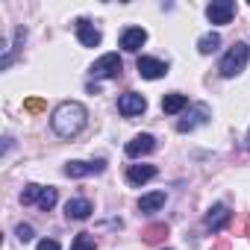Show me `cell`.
Wrapping results in <instances>:
<instances>
[{"label": "cell", "instance_id": "obj_1", "mask_svg": "<svg viewBox=\"0 0 250 250\" xmlns=\"http://www.w3.org/2000/svg\"><path fill=\"white\" fill-rule=\"evenodd\" d=\"M85 124H88V109L77 100H65L53 109V118H50V127L56 136L62 139H74L85 130Z\"/></svg>", "mask_w": 250, "mask_h": 250}, {"label": "cell", "instance_id": "obj_2", "mask_svg": "<svg viewBox=\"0 0 250 250\" xmlns=\"http://www.w3.org/2000/svg\"><path fill=\"white\" fill-rule=\"evenodd\" d=\"M247 62H250V47H247L244 42H235V44L224 53V59H221L218 71H221V77L232 80V77H238V74L247 68Z\"/></svg>", "mask_w": 250, "mask_h": 250}, {"label": "cell", "instance_id": "obj_3", "mask_svg": "<svg viewBox=\"0 0 250 250\" xmlns=\"http://www.w3.org/2000/svg\"><path fill=\"white\" fill-rule=\"evenodd\" d=\"M121 71H124V62H121L118 53H106V56H100L91 65V77L94 80H118Z\"/></svg>", "mask_w": 250, "mask_h": 250}, {"label": "cell", "instance_id": "obj_4", "mask_svg": "<svg viewBox=\"0 0 250 250\" xmlns=\"http://www.w3.org/2000/svg\"><path fill=\"white\" fill-rule=\"evenodd\" d=\"M209 106L206 103H194V106H188V112L177 121V133H191V130H197V127H203V124L209 121Z\"/></svg>", "mask_w": 250, "mask_h": 250}, {"label": "cell", "instance_id": "obj_5", "mask_svg": "<svg viewBox=\"0 0 250 250\" xmlns=\"http://www.w3.org/2000/svg\"><path fill=\"white\" fill-rule=\"evenodd\" d=\"M147 109V100H145V94H139V91H124L121 97H118V112L124 115V118H136V115H142Z\"/></svg>", "mask_w": 250, "mask_h": 250}, {"label": "cell", "instance_id": "obj_6", "mask_svg": "<svg viewBox=\"0 0 250 250\" xmlns=\"http://www.w3.org/2000/svg\"><path fill=\"white\" fill-rule=\"evenodd\" d=\"M103 171H106V159H97V162H80V159H74V162L65 165V177H71V180L94 177V174H103Z\"/></svg>", "mask_w": 250, "mask_h": 250}, {"label": "cell", "instance_id": "obj_7", "mask_svg": "<svg viewBox=\"0 0 250 250\" xmlns=\"http://www.w3.org/2000/svg\"><path fill=\"white\" fill-rule=\"evenodd\" d=\"M235 15V3L232 0H212V3L206 6V18L212 24H229Z\"/></svg>", "mask_w": 250, "mask_h": 250}, {"label": "cell", "instance_id": "obj_8", "mask_svg": "<svg viewBox=\"0 0 250 250\" xmlns=\"http://www.w3.org/2000/svg\"><path fill=\"white\" fill-rule=\"evenodd\" d=\"M232 221V212L224 206V203H215L209 212H206V218H203V227L209 229V232H221L227 224Z\"/></svg>", "mask_w": 250, "mask_h": 250}, {"label": "cell", "instance_id": "obj_9", "mask_svg": "<svg viewBox=\"0 0 250 250\" xmlns=\"http://www.w3.org/2000/svg\"><path fill=\"white\" fill-rule=\"evenodd\" d=\"M136 68H139V74H142L145 80H159V77H165V74H168V62L153 59V56H139Z\"/></svg>", "mask_w": 250, "mask_h": 250}, {"label": "cell", "instance_id": "obj_10", "mask_svg": "<svg viewBox=\"0 0 250 250\" xmlns=\"http://www.w3.org/2000/svg\"><path fill=\"white\" fill-rule=\"evenodd\" d=\"M127 156L130 159H139V156H147V153H153L156 150V139L150 136V133H142V136H136L133 142H127Z\"/></svg>", "mask_w": 250, "mask_h": 250}, {"label": "cell", "instance_id": "obj_11", "mask_svg": "<svg viewBox=\"0 0 250 250\" xmlns=\"http://www.w3.org/2000/svg\"><path fill=\"white\" fill-rule=\"evenodd\" d=\"M145 42H147V30H142V27H127L121 33V47L127 53H139Z\"/></svg>", "mask_w": 250, "mask_h": 250}, {"label": "cell", "instance_id": "obj_12", "mask_svg": "<svg viewBox=\"0 0 250 250\" xmlns=\"http://www.w3.org/2000/svg\"><path fill=\"white\" fill-rule=\"evenodd\" d=\"M77 39H80V44L83 47H97L100 44V30L97 27H91V21L88 18H77Z\"/></svg>", "mask_w": 250, "mask_h": 250}, {"label": "cell", "instance_id": "obj_13", "mask_svg": "<svg viewBox=\"0 0 250 250\" xmlns=\"http://www.w3.org/2000/svg\"><path fill=\"white\" fill-rule=\"evenodd\" d=\"M91 212H94V206H91L88 197H74V200L65 203V215L71 221H85V218H91Z\"/></svg>", "mask_w": 250, "mask_h": 250}, {"label": "cell", "instance_id": "obj_14", "mask_svg": "<svg viewBox=\"0 0 250 250\" xmlns=\"http://www.w3.org/2000/svg\"><path fill=\"white\" fill-rule=\"evenodd\" d=\"M156 174H159L156 165H130V168H127V183H130V186H145V183H150Z\"/></svg>", "mask_w": 250, "mask_h": 250}, {"label": "cell", "instance_id": "obj_15", "mask_svg": "<svg viewBox=\"0 0 250 250\" xmlns=\"http://www.w3.org/2000/svg\"><path fill=\"white\" fill-rule=\"evenodd\" d=\"M183 109H188V97H186V94L171 91V94L162 97V112H165V115H177V112H183Z\"/></svg>", "mask_w": 250, "mask_h": 250}, {"label": "cell", "instance_id": "obj_16", "mask_svg": "<svg viewBox=\"0 0 250 250\" xmlns=\"http://www.w3.org/2000/svg\"><path fill=\"white\" fill-rule=\"evenodd\" d=\"M165 200H168L165 191H150V194H145V197L139 200V212H156V209L165 206Z\"/></svg>", "mask_w": 250, "mask_h": 250}, {"label": "cell", "instance_id": "obj_17", "mask_svg": "<svg viewBox=\"0 0 250 250\" xmlns=\"http://www.w3.org/2000/svg\"><path fill=\"white\" fill-rule=\"evenodd\" d=\"M142 238H145L147 244H159L162 238H168V224H147V227L142 229Z\"/></svg>", "mask_w": 250, "mask_h": 250}, {"label": "cell", "instance_id": "obj_18", "mask_svg": "<svg viewBox=\"0 0 250 250\" xmlns=\"http://www.w3.org/2000/svg\"><path fill=\"white\" fill-rule=\"evenodd\" d=\"M56 200H59V191H56L53 186H42V194H39V203H36V206H39L42 212H50V209L56 206Z\"/></svg>", "mask_w": 250, "mask_h": 250}, {"label": "cell", "instance_id": "obj_19", "mask_svg": "<svg viewBox=\"0 0 250 250\" xmlns=\"http://www.w3.org/2000/svg\"><path fill=\"white\" fill-rule=\"evenodd\" d=\"M218 47H221V36H218V33H206V36H200V42H197V50H200L203 56L215 53Z\"/></svg>", "mask_w": 250, "mask_h": 250}, {"label": "cell", "instance_id": "obj_20", "mask_svg": "<svg viewBox=\"0 0 250 250\" xmlns=\"http://www.w3.org/2000/svg\"><path fill=\"white\" fill-rule=\"evenodd\" d=\"M39 194H42V186H39V183H30V186L21 191V203H24V206H33V203H39Z\"/></svg>", "mask_w": 250, "mask_h": 250}, {"label": "cell", "instance_id": "obj_21", "mask_svg": "<svg viewBox=\"0 0 250 250\" xmlns=\"http://www.w3.org/2000/svg\"><path fill=\"white\" fill-rule=\"evenodd\" d=\"M94 247H97V241H94L91 232H80L74 238V244H71V250H94Z\"/></svg>", "mask_w": 250, "mask_h": 250}, {"label": "cell", "instance_id": "obj_22", "mask_svg": "<svg viewBox=\"0 0 250 250\" xmlns=\"http://www.w3.org/2000/svg\"><path fill=\"white\" fill-rule=\"evenodd\" d=\"M44 106H47V103H44L42 97H27V100H24V112H30V115L44 112Z\"/></svg>", "mask_w": 250, "mask_h": 250}, {"label": "cell", "instance_id": "obj_23", "mask_svg": "<svg viewBox=\"0 0 250 250\" xmlns=\"http://www.w3.org/2000/svg\"><path fill=\"white\" fill-rule=\"evenodd\" d=\"M15 235H18V241H33V227L30 224H18L15 227Z\"/></svg>", "mask_w": 250, "mask_h": 250}, {"label": "cell", "instance_id": "obj_24", "mask_svg": "<svg viewBox=\"0 0 250 250\" xmlns=\"http://www.w3.org/2000/svg\"><path fill=\"white\" fill-rule=\"evenodd\" d=\"M235 232L238 235H250V215H241V221L235 224Z\"/></svg>", "mask_w": 250, "mask_h": 250}, {"label": "cell", "instance_id": "obj_25", "mask_svg": "<svg viewBox=\"0 0 250 250\" xmlns=\"http://www.w3.org/2000/svg\"><path fill=\"white\" fill-rule=\"evenodd\" d=\"M36 250H59V241H56V238H42Z\"/></svg>", "mask_w": 250, "mask_h": 250}, {"label": "cell", "instance_id": "obj_26", "mask_svg": "<svg viewBox=\"0 0 250 250\" xmlns=\"http://www.w3.org/2000/svg\"><path fill=\"white\" fill-rule=\"evenodd\" d=\"M212 250H229V241H227V238H221V241H218Z\"/></svg>", "mask_w": 250, "mask_h": 250}, {"label": "cell", "instance_id": "obj_27", "mask_svg": "<svg viewBox=\"0 0 250 250\" xmlns=\"http://www.w3.org/2000/svg\"><path fill=\"white\" fill-rule=\"evenodd\" d=\"M247 142H250V136H247Z\"/></svg>", "mask_w": 250, "mask_h": 250}]
</instances>
